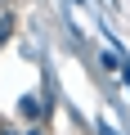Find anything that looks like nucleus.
<instances>
[{
    "label": "nucleus",
    "mask_w": 130,
    "mask_h": 135,
    "mask_svg": "<svg viewBox=\"0 0 130 135\" xmlns=\"http://www.w3.org/2000/svg\"><path fill=\"white\" fill-rule=\"evenodd\" d=\"M9 32H14V14H0V45L9 41Z\"/></svg>",
    "instance_id": "f257e3e1"
},
{
    "label": "nucleus",
    "mask_w": 130,
    "mask_h": 135,
    "mask_svg": "<svg viewBox=\"0 0 130 135\" xmlns=\"http://www.w3.org/2000/svg\"><path fill=\"white\" fill-rule=\"evenodd\" d=\"M23 113L27 117H40V99H23Z\"/></svg>",
    "instance_id": "f03ea898"
},
{
    "label": "nucleus",
    "mask_w": 130,
    "mask_h": 135,
    "mask_svg": "<svg viewBox=\"0 0 130 135\" xmlns=\"http://www.w3.org/2000/svg\"><path fill=\"white\" fill-rule=\"evenodd\" d=\"M99 135H117V131H112V126H99Z\"/></svg>",
    "instance_id": "7ed1b4c3"
}]
</instances>
